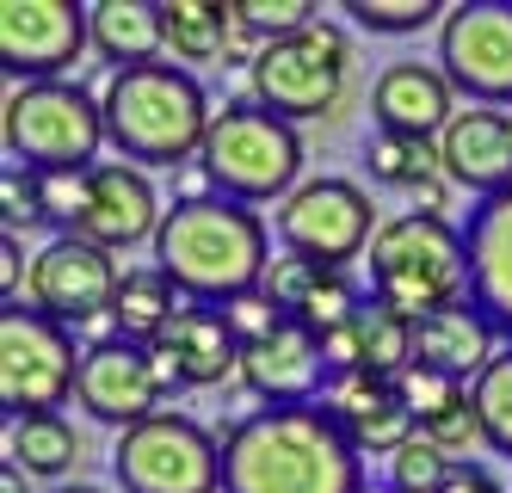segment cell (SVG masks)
Returning <instances> with one entry per match:
<instances>
[{
    "label": "cell",
    "mask_w": 512,
    "mask_h": 493,
    "mask_svg": "<svg viewBox=\"0 0 512 493\" xmlns=\"http://www.w3.org/2000/svg\"><path fill=\"white\" fill-rule=\"evenodd\" d=\"M50 493H105V487H50Z\"/></svg>",
    "instance_id": "obj_41"
},
{
    "label": "cell",
    "mask_w": 512,
    "mask_h": 493,
    "mask_svg": "<svg viewBox=\"0 0 512 493\" xmlns=\"http://www.w3.org/2000/svg\"><path fill=\"white\" fill-rule=\"evenodd\" d=\"M112 475L124 493H216L223 487V438H210L192 413L161 407L155 420L118 432Z\"/></svg>",
    "instance_id": "obj_10"
},
{
    "label": "cell",
    "mask_w": 512,
    "mask_h": 493,
    "mask_svg": "<svg viewBox=\"0 0 512 493\" xmlns=\"http://www.w3.org/2000/svg\"><path fill=\"white\" fill-rule=\"evenodd\" d=\"M438 161H445V179L482 198L512 192V111H488L469 105L451 118V130L438 136Z\"/></svg>",
    "instance_id": "obj_19"
},
{
    "label": "cell",
    "mask_w": 512,
    "mask_h": 493,
    "mask_svg": "<svg viewBox=\"0 0 512 493\" xmlns=\"http://www.w3.org/2000/svg\"><path fill=\"white\" fill-rule=\"evenodd\" d=\"M475 420H482V444L494 457H512V346H500V358L469 383Z\"/></svg>",
    "instance_id": "obj_29"
},
{
    "label": "cell",
    "mask_w": 512,
    "mask_h": 493,
    "mask_svg": "<svg viewBox=\"0 0 512 493\" xmlns=\"http://www.w3.org/2000/svg\"><path fill=\"white\" fill-rule=\"evenodd\" d=\"M364 167H371L377 185H395V192H420L426 179L445 173L438 142H426V136H371L364 142Z\"/></svg>",
    "instance_id": "obj_27"
},
{
    "label": "cell",
    "mask_w": 512,
    "mask_h": 493,
    "mask_svg": "<svg viewBox=\"0 0 512 493\" xmlns=\"http://www.w3.org/2000/svg\"><path fill=\"white\" fill-rule=\"evenodd\" d=\"M438 74L469 105H512V0H463L438 25Z\"/></svg>",
    "instance_id": "obj_11"
},
{
    "label": "cell",
    "mask_w": 512,
    "mask_h": 493,
    "mask_svg": "<svg viewBox=\"0 0 512 493\" xmlns=\"http://www.w3.org/2000/svg\"><path fill=\"white\" fill-rule=\"evenodd\" d=\"M377 210H371V192L358 179H303L278 210H272V235L284 253H297L309 265H327V272H346L352 259L371 253L377 241Z\"/></svg>",
    "instance_id": "obj_9"
},
{
    "label": "cell",
    "mask_w": 512,
    "mask_h": 493,
    "mask_svg": "<svg viewBox=\"0 0 512 493\" xmlns=\"http://www.w3.org/2000/svg\"><path fill=\"white\" fill-rule=\"evenodd\" d=\"M223 493H364V450L321 401L253 407L223 426Z\"/></svg>",
    "instance_id": "obj_1"
},
{
    "label": "cell",
    "mask_w": 512,
    "mask_h": 493,
    "mask_svg": "<svg viewBox=\"0 0 512 493\" xmlns=\"http://www.w3.org/2000/svg\"><path fill=\"white\" fill-rule=\"evenodd\" d=\"M81 358L75 333L38 315L31 302H7L0 309V407L7 420H38L56 413L81 389Z\"/></svg>",
    "instance_id": "obj_8"
},
{
    "label": "cell",
    "mask_w": 512,
    "mask_h": 493,
    "mask_svg": "<svg viewBox=\"0 0 512 493\" xmlns=\"http://www.w3.org/2000/svg\"><path fill=\"white\" fill-rule=\"evenodd\" d=\"M0 216H7V235L31 229V222H44L38 173H25V167H7V173H0Z\"/></svg>",
    "instance_id": "obj_35"
},
{
    "label": "cell",
    "mask_w": 512,
    "mask_h": 493,
    "mask_svg": "<svg viewBox=\"0 0 512 493\" xmlns=\"http://www.w3.org/2000/svg\"><path fill=\"white\" fill-rule=\"evenodd\" d=\"M438 493H506V487H500L482 463H457V469H451V481L438 487Z\"/></svg>",
    "instance_id": "obj_38"
},
{
    "label": "cell",
    "mask_w": 512,
    "mask_h": 493,
    "mask_svg": "<svg viewBox=\"0 0 512 493\" xmlns=\"http://www.w3.org/2000/svg\"><path fill=\"white\" fill-rule=\"evenodd\" d=\"M179 315V284L161 272V265H130L118 302H112V333L136 339V346H155V333Z\"/></svg>",
    "instance_id": "obj_24"
},
{
    "label": "cell",
    "mask_w": 512,
    "mask_h": 493,
    "mask_svg": "<svg viewBox=\"0 0 512 493\" xmlns=\"http://www.w3.org/2000/svg\"><path fill=\"white\" fill-rule=\"evenodd\" d=\"M161 216H167V210H161V198H155L149 173L130 167V161H99V167L87 173V210H81V222H75V235L93 241V247H105V253H130V247H142V241L155 247Z\"/></svg>",
    "instance_id": "obj_16"
},
{
    "label": "cell",
    "mask_w": 512,
    "mask_h": 493,
    "mask_svg": "<svg viewBox=\"0 0 512 493\" xmlns=\"http://www.w3.org/2000/svg\"><path fill=\"white\" fill-rule=\"evenodd\" d=\"M155 265L179 284L186 302H204V309H229V302L253 296L266 284L272 265V235L260 210L229 204V198H179L161 216L155 235Z\"/></svg>",
    "instance_id": "obj_2"
},
{
    "label": "cell",
    "mask_w": 512,
    "mask_h": 493,
    "mask_svg": "<svg viewBox=\"0 0 512 493\" xmlns=\"http://www.w3.org/2000/svg\"><path fill=\"white\" fill-rule=\"evenodd\" d=\"M204 179L216 185V198L229 204H284L303 185V136L297 124L272 118L253 99H229L210 118L204 155H198Z\"/></svg>",
    "instance_id": "obj_5"
},
{
    "label": "cell",
    "mask_w": 512,
    "mask_h": 493,
    "mask_svg": "<svg viewBox=\"0 0 512 493\" xmlns=\"http://www.w3.org/2000/svg\"><path fill=\"white\" fill-rule=\"evenodd\" d=\"M451 469H457V463H451L432 438H408V444L389 457V487H395V493H438V487L451 481Z\"/></svg>",
    "instance_id": "obj_31"
},
{
    "label": "cell",
    "mask_w": 512,
    "mask_h": 493,
    "mask_svg": "<svg viewBox=\"0 0 512 493\" xmlns=\"http://www.w3.org/2000/svg\"><path fill=\"white\" fill-rule=\"evenodd\" d=\"M315 0H235V31L253 44H278V37L315 25Z\"/></svg>",
    "instance_id": "obj_30"
},
{
    "label": "cell",
    "mask_w": 512,
    "mask_h": 493,
    "mask_svg": "<svg viewBox=\"0 0 512 493\" xmlns=\"http://www.w3.org/2000/svg\"><path fill=\"white\" fill-rule=\"evenodd\" d=\"M358 358L364 370H377V376H401V370H414V321H401L395 309H383V302H364L358 321Z\"/></svg>",
    "instance_id": "obj_28"
},
{
    "label": "cell",
    "mask_w": 512,
    "mask_h": 493,
    "mask_svg": "<svg viewBox=\"0 0 512 493\" xmlns=\"http://www.w3.org/2000/svg\"><path fill=\"white\" fill-rule=\"evenodd\" d=\"M19 284H31L25 247H19V235H0V290H7V302H19Z\"/></svg>",
    "instance_id": "obj_37"
},
{
    "label": "cell",
    "mask_w": 512,
    "mask_h": 493,
    "mask_svg": "<svg viewBox=\"0 0 512 493\" xmlns=\"http://www.w3.org/2000/svg\"><path fill=\"white\" fill-rule=\"evenodd\" d=\"M371 118L377 136H426L438 142L457 118V93L432 62H389L371 87Z\"/></svg>",
    "instance_id": "obj_20"
},
{
    "label": "cell",
    "mask_w": 512,
    "mask_h": 493,
    "mask_svg": "<svg viewBox=\"0 0 512 493\" xmlns=\"http://www.w3.org/2000/svg\"><path fill=\"white\" fill-rule=\"evenodd\" d=\"M395 389H401V401H408V413H414V426L426 432L438 413H451L457 401H469V383H451V376H438V370H401L395 376Z\"/></svg>",
    "instance_id": "obj_33"
},
{
    "label": "cell",
    "mask_w": 512,
    "mask_h": 493,
    "mask_svg": "<svg viewBox=\"0 0 512 493\" xmlns=\"http://www.w3.org/2000/svg\"><path fill=\"white\" fill-rule=\"evenodd\" d=\"M75 401L93 413L99 426H142V420H155L167 389H161V376H155V358L149 346H136V339H118V333H105L99 346H87L81 358V389Z\"/></svg>",
    "instance_id": "obj_14"
},
{
    "label": "cell",
    "mask_w": 512,
    "mask_h": 493,
    "mask_svg": "<svg viewBox=\"0 0 512 493\" xmlns=\"http://www.w3.org/2000/svg\"><path fill=\"white\" fill-rule=\"evenodd\" d=\"M414 210H432V216L445 210V179H426L420 192H414Z\"/></svg>",
    "instance_id": "obj_39"
},
{
    "label": "cell",
    "mask_w": 512,
    "mask_h": 493,
    "mask_svg": "<svg viewBox=\"0 0 512 493\" xmlns=\"http://www.w3.org/2000/svg\"><path fill=\"white\" fill-rule=\"evenodd\" d=\"M105 111V142L118 148V161L130 167H179L204 155L210 136V93L192 81L179 62H149L124 68L99 93Z\"/></svg>",
    "instance_id": "obj_3"
},
{
    "label": "cell",
    "mask_w": 512,
    "mask_h": 493,
    "mask_svg": "<svg viewBox=\"0 0 512 493\" xmlns=\"http://www.w3.org/2000/svg\"><path fill=\"white\" fill-rule=\"evenodd\" d=\"M241 383L266 407H309L334 389V364H327V346L309 327L284 321L278 333L241 346Z\"/></svg>",
    "instance_id": "obj_17"
},
{
    "label": "cell",
    "mask_w": 512,
    "mask_h": 493,
    "mask_svg": "<svg viewBox=\"0 0 512 493\" xmlns=\"http://www.w3.org/2000/svg\"><path fill=\"white\" fill-rule=\"evenodd\" d=\"M229 327H235V339H241V346H253V339H266V333H278L284 327V315L272 309V302L260 296V290H253V296H241V302H229Z\"/></svg>",
    "instance_id": "obj_36"
},
{
    "label": "cell",
    "mask_w": 512,
    "mask_h": 493,
    "mask_svg": "<svg viewBox=\"0 0 512 493\" xmlns=\"http://www.w3.org/2000/svg\"><path fill=\"white\" fill-rule=\"evenodd\" d=\"M93 50L112 62V74L161 62V50H167L161 7H149V0H99L93 7Z\"/></svg>",
    "instance_id": "obj_23"
},
{
    "label": "cell",
    "mask_w": 512,
    "mask_h": 493,
    "mask_svg": "<svg viewBox=\"0 0 512 493\" xmlns=\"http://www.w3.org/2000/svg\"><path fill=\"white\" fill-rule=\"evenodd\" d=\"M118 253H105L81 235H56L38 259H31V309L50 315L56 327L81 333V327H112V302H118Z\"/></svg>",
    "instance_id": "obj_12"
},
{
    "label": "cell",
    "mask_w": 512,
    "mask_h": 493,
    "mask_svg": "<svg viewBox=\"0 0 512 493\" xmlns=\"http://www.w3.org/2000/svg\"><path fill=\"white\" fill-rule=\"evenodd\" d=\"M155 376L161 389L179 395V389H216L229 383V376H241V339L229 327L223 309H204V302H192V309H179L161 333H155Z\"/></svg>",
    "instance_id": "obj_15"
},
{
    "label": "cell",
    "mask_w": 512,
    "mask_h": 493,
    "mask_svg": "<svg viewBox=\"0 0 512 493\" xmlns=\"http://www.w3.org/2000/svg\"><path fill=\"white\" fill-rule=\"evenodd\" d=\"M161 31L167 50L179 62H216L235 50V7H216V0H161Z\"/></svg>",
    "instance_id": "obj_25"
},
{
    "label": "cell",
    "mask_w": 512,
    "mask_h": 493,
    "mask_svg": "<svg viewBox=\"0 0 512 493\" xmlns=\"http://www.w3.org/2000/svg\"><path fill=\"white\" fill-rule=\"evenodd\" d=\"M494 358H500V333L482 321L475 302H451V309L414 321V364L420 370H438L451 383H475Z\"/></svg>",
    "instance_id": "obj_22"
},
{
    "label": "cell",
    "mask_w": 512,
    "mask_h": 493,
    "mask_svg": "<svg viewBox=\"0 0 512 493\" xmlns=\"http://www.w3.org/2000/svg\"><path fill=\"white\" fill-rule=\"evenodd\" d=\"M0 493H31V487H25V469H13V463L0 469Z\"/></svg>",
    "instance_id": "obj_40"
},
{
    "label": "cell",
    "mask_w": 512,
    "mask_h": 493,
    "mask_svg": "<svg viewBox=\"0 0 512 493\" xmlns=\"http://www.w3.org/2000/svg\"><path fill=\"white\" fill-rule=\"evenodd\" d=\"M364 265H371V302L395 309L401 321H426L451 302H469V241L451 216L432 210L389 216Z\"/></svg>",
    "instance_id": "obj_4"
},
{
    "label": "cell",
    "mask_w": 512,
    "mask_h": 493,
    "mask_svg": "<svg viewBox=\"0 0 512 493\" xmlns=\"http://www.w3.org/2000/svg\"><path fill=\"white\" fill-rule=\"evenodd\" d=\"M93 44V7L75 0H7L0 7V68L13 81H68Z\"/></svg>",
    "instance_id": "obj_13"
},
{
    "label": "cell",
    "mask_w": 512,
    "mask_h": 493,
    "mask_svg": "<svg viewBox=\"0 0 512 493\" xmlns=\"http://www.w3.org/2000/svg\"><path fill=\"white\" fill-rule=\"evenodd\" d=\"M346 74H352V44L340 25H303L278 37V44H260L253 50V68H247V93L253 105H266L272 118L284 124H303V118H327L346 93Z\"/></svg>",
    "instance_id": "obj_7"
},
{
    "label": "cell",
    "mask_w": 512,
    "mask_h": 493,
    "mask_svg": "<svg viewBox=\"0 0 512 493\" xmlns=\"http://www.w3.org/2000/svg\"><path fill=\"white\" fill-rule=\"evenodd\" d=\"M371 493H395V487H371Z\"/></svg>",
    "instance_id": "obj_42"
},
{
    "label": "cell",
    "mask_w": 512,
    "mask_h": 493,
    "mask_svg": "<svg viewBox=\"0 0 512 493\" xmlns=\"http://www.w3.org/2000/svg\"><path fill=\"white\" fill-rule=\"evenodd\" d=\"M321 278H327V265H309V259H297V253H284V259H272V265H266L260 296L272 302L284 321H290V315H297L303 302L315 296V284H321Z\"/></svg>",
    "instance_id": "obj_34"
},
{
    "label": "cell",
    "mask_w": 512,
    "mask_h": 493,
    "mask_svg": "<svg viewBox=\"0 0 512 493\" xmlns=\"http://www.w3.org/2000/svg\"><path fill=\"white\" fill-rule=\"evenodd\" d=\"M321 407L340 420V432L364 450V457H395L408 438H420L408 401H401L395 376H377V370H352V376H334V389L321 395Z\"/></svg>",
    "instance_id": "obj_18"
},
{
    "label": "cell",
    "mask_w": 512,
    "mask_h": 493,
    "mask_svg": "<svg viewBox=\"0 0 512 493\" xmlns=\"http://www.w3.org/2000/svg\"><path fill=\"white\" fill-rule=\"evenodd\" d=\"M7 155L25 173H93L105 142V111L81 81H31L7 93L0 111Z\"/></svg>",
    "instance_id": "obj_6"
},
{
    "label": "cell",
    "mask_w": 512,
    "mask_h": 493,
    "mask_svg": "<svg viewBox=\"0 0 512 493\" xmlns=\"http://www.w3.org/2000/svg\"><path fill=\"white\" fill-rule=\"evenodd\" d=\"M463 241H469V302L512 346V192L475 204Z\"/></svg>",
    "instance_id": "obj_21"
},
{
    "label": "cell",
    "mask_w": 512,
    "mask_h": 493,
    "mask_svg": "<svg viewBox=\"0 0 512 493\" xmlns=\"http://www.w3.org/2000/svg\"><path fill=\"white\" fill-rule=\"evenodd\" d=\"M75 457H81V438H75V426H68L62 413H38V420H13L7 426V463L25 469V475L56 481V475L75 469Z\"/></svg>",
    "instance_id": "obj_26"
},
{
    "label": "cell",
    "mask_w": 512,
    "mask_h": 493,
    "mask_svg": "<svg viewBox=\"0 0 512 493\" xmlns=\"http://www.w3.org/2000/svg\"><path fill=\"white\" fill-rule=\"evenodd\" d=\"M346 13H352L364 31L408 37V31H426L438 13H451V7H438V0H346ZM438 25H445V19H438Z\"/></svg>",
    "instance_id": "obj_32"
}]
</instances>
